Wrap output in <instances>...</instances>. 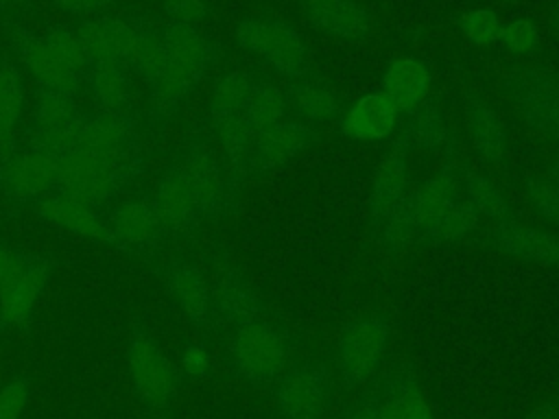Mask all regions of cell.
<instances>
[{"label": "cell", "mask_w": 559, "mask_h": 419, "mask_svg": "<svg viewBox=\"0 0 559 419\" xmlns=\"http://www.w3.org/2000/svg\"><path fill=\"white\" fill-rule=\"evenodd\" d=\"M33 100L35 105L31 120L22 127L28 133H48L55 129H63L83 113L76 96L57 87L35 83Z\"/></svg>", "instance_id": "29"}, {"label": "cell", "mask_w": 559, "mask_h": 419, "mask_svg": "<svg viewBox=\"0 0 559 419\" xmlns=\"http://www.w3.org/2000/svg\"><path fill=\"white\" fill-rule=\"evenodd\" d=\"M345 419H380V397H378V388L365 393L360 397V402L349 410V415Z\"/></svg>", "instance_id": "44"}, {"label": "cell", "mask_w": 559, "mask_h": 419, "mask_svg": "<svg viewBox=\"0 0 559 419\" xmlns=\"http://www.w3.org/2000/svg\"><path fill=\"white\" fill-rule=\"evenodd\" d=\"M234 37L240 48L264 59L288 81L310 74V55L299 31L280 17L247 15L238 22Z\"/></svg>", "instance_id": "6"}, {"label": "cell", "mask_w": 559, "mask_h": 419, "mask_svg": "<svg viewBox=\"0 0 559 419\" xmlns=\"http://www.w3.org/2000/svg\"><path fill=\"white\" fill-rule=\"evenodd\" d=\"M164 37L166 52L162 65L146 83V124L151 131L162 129L179 111L181 103L199 87L221 57V48L199 26L166 20Z\"/></svg>", "instance_id": "1"}, {"label": "cell", "mask_w": 559, "mask_h": 419, "mask_svg": "<svg viewBox=\"0 0 559 419\" xmlns=\"http://www.w3.org/2000/svg\"><path fill=\"white\" fill-rule=\"evenodd\" d=\"M467 133L474 151L489 164H498L507 148V129L500 113L480 98L467 100Z\"/></svg>", "instance_id": "28"}, {"label": "cell", "mask_w": 559, "mask_h": 419, "mask_svg": "<svg viewBox=\"0 0 559 419\" xmlns=\"http://www.w3.org/2000/svg\"><path fill=\"white\" fill-rule=\"evenodd\" d=\"M288 358L286 332L264 319L234 327L225 351L229 371L255 388L273 386L288 367Z\"/></svg>", "instance_id": "4"}, {"label": "cell", "mask_w": 559, "mask_h": 419, "mask_svg": "<svg viewBox=\"0 0 559 419\" xmlns=\"http://www.w3.org/2000/svg\"><path fill=\"white\" fill-rule=\"evenodd\" d=\"M28 397H31V378L17 375L9 380L0 388V417L20 419L28 406Z\"/></svg>", "instance_id": "36"}, {"label": "cell", "mask_w": 559, "mask_h": 419, "mask_svg": "<svg viewBox=\"0 0 559 419\" xmlns=\"http://www.w3.org/2000/svg\"><path fill=\"white\" fill-rule=\"evenodd\" d=\"M284 98L286 109H290L301 122L310 127L321 122H341V118L345 116V107L334 96V92L310 74L290 81Z\"/></svg>", "instance_id": "24"}, {"label": "cell", "mask_w": 559, "mask_h": 419, "mask_svg": "<svg viewBox=\"0 0 559 419\" xmlns=\"http://www.w3.org/2000/svg\"><path fill=\"white\" fill-rule=\"evenodd\" d=\"M301 11L310 26L341 39L369 33V13L358 0H301Z\"/></svg>", "instance_id": "21"}, {"label": "cell", "mask_w": 559, "mask_h": 419, "mask_svg": "<svg viewBox=\"0 0 559 419\" xmlns=\"http://www.w3.org/2000/svg\"><path fill=\"white\" fill-rule=\"evenodd\" d=\"M210 354L203 343H188L181 351L179 360V375L188 382H199L210 375Z\"/></svg>", "instance_id": "38"}, {"label": "cell", "mask_w": 559, "mask_h": 419, "mask_svg": "<svg viewBox=\"0 0 559 419\" xmlns=\"http://www.w3.org/2000/svg\"><path fill=\"white\" fill-rule=\"evenodd\" d=\"M52 4L66 13L92 17V15L107 13V9L114 4V0H52Z\"/></svg>", "instance_id": "42"}, {"label": "cell", "mask_w": 559, "mask_h": 419, "mask_svg": "<svg viewBox=\"0 0 559 419\" xmlns=\"http://www.w3.org/2000/svg\"><path fill=\"white\" fill-rule=\"evenodd\" d=\"M277 410L284 419H323L332 402V375L321 362H288L273 384Z\"/></svg>", "instance_id": "12"}, {"label": "cell", "mask_w": 559, "mask_h": 419, "mask_svg": "<svg viewBox=\"0 0 559 419\" xmlns=\"http://www.w3.org/2000/svg\"><path fill=\"white\" fill-rule=\"evenodd\" d=\"M397 120V109L380 92L358 98L338 122L343 137L354 142H373L384 140L393 133Z\"/></svg>", "instance_id": "23"}, {"label": "cell", "mask_w": 559, "mask_h": 419, "mask_svg": "<svg viewBox=\"0 0 559 419\" xmlns=\"http://www.w3.org/2000/svg\"><path fill=\"white\" fill-rule=\"evenodd\" d=\"M413 116V131H415V146L424 151H437L448 142V127L432 100H424L417 107L408 109Z\"/></svg>", "instance_id": "35"}, {"label": "cell", "mask_w": 559, "mask_h": 419, "mask_svg": "<svg viewBox=\"0 0 559 419\" xmlns=\"http://www.w3.org/2000/svg\"><path fill=\"white\" fill-rule=\"evenodd\" d=\"M555 24L559 26V9H557V13H555Z\"/></svg>", "instance_id": "49"}, {"label": "cell", "mask_w": 559, "mask_h": 419, "mask_svg": "<svg viewBox=\"0 0 559 419\" xmlns=\"http://www.w3.org/2000/svg\"><path fill=\"white\" fill-rule=\"evenodd\" d=\"M546 179L559 190V159H555L550 166H548V172H546Z\"/></svg>", "instance_id": "46"}, {"label": "cell", "mask_w": 559, "mask_h": 419, "mask_svg": "<svg viewBox=\"0 0 559 419\" xmlns=\"http://www.w3.org/2000/svg\"><path fill=\"white\" fill-rule=\"evenodd\" d=\"M31 210L52 227H59L98 242H107L105 210L81 203L74 196H68L59 190H50L44 196H39L35 203H31Z\"/></svg>", "instance_id": "18"}, {"label": "cell", "mask_w": 559, "mask_h": 419, "mask_svg": "<svg viewBox=\"0 0 559 419\" xmlns=\"http://www.w3.org/2000/svg\"><path fill=\"white\" fill-rule=\"evenodd\" d=\"M317 140L319 135L310 124L301 120H280L264 129L253 142V175H266L282 168Z\"/></svg>", "instance_id": "17"}, {"label": "cell", "mask_w": 559, "mask_h": 419, "mask_svg": "<svg viewBox=\"0 0 559 419\" xmlns=\"http://www.w3.org/2000/svg\"><path fill=\"white\" fill-rule=\"evenodd\" d=\"M107 242L124 255H144L166 240L153 192H131L105 210Z\"/></svg>", "instance_id": "11"}, {"label": "cell", "mask_w": 559, "mask_h": 419, "mask_svg": "<svg viewBox=\"0 0 559 419\" xmlns=\"http://www.w3.org/2000/svg\"><path fill=\"white\" fill-rule=\"evenodd\" d=\"M144 172V155H96L87 151H66L57 155L55 190L98 210H107L133 192Z\"/></svg>", "instance_id": "3"}, {"label": "cell", "mask_w": 559, "mask_h": 419, "mask_svg": "<svg viewBox=\"0 0 559 419\" xmlns=\"http://www.w3.org/2000/svg\"><path fill=\"white\" fill-rule=\"evenodd\" d=\"M419 234L432 244H448L467 238L478 227V212L441 175L417 188Z\"/></svg>", "instance_id": "9"}, {"label": "cell", "mask_w": 559, "mask_h": 419, "mask_svg": "<svg viewBox=\"0 0 559 419\" xmlns=\"http://www.w3.org/2000/svg\"><path fill=\"white\" fill-rule=\"evenodd\" d=\"M26 0H0V13H7V11H13L17 7H22Z\"/></svg>", "instance_id": "48"}, {"label": "cell", "mask_w": 559, "mask_h": 419, "mask_svg": "<svg viewBox=\"0 0 559 419\" xmlns=\"http://www.w3.org/2000/svg\"><path fill=\"white\" fill-rule=\"evenodd\" d=\"M164 282L170 299L199 330L207 332L214 325V299L201 268L186 255H170L164 266Z\"/></svg>", "instance_id": "15"}, {"label": "cell", "mask_w": 559, "mask_h": 419, "mask_svg": "<svg viewBox=\"0 0 559 419\" xmlns=\"http://www.w3.org/2000/svg\"><path fill=\"white\" fill-rule=\"evenodd\" d=\"M465 199L472 203V207L478 212V216H485L489 220H507L511 214L509 201L504 194L493 185L491 179L476 170H467L463 177Z\"/></svg>", "instance_id": "33"}, {"label": "cell", "mask_w": 559, "mask_h": 419, "mask_svg": "<svg viewBox=\"0 0 559 419\" xmlns=\"http://www.w3.org/2000/svg\"><path fill=\"white\" fill-rule=\"evenodd\" d=\"M406 155L408 153L391 146L373 172L367 196V216L373 227H380L386 220L393 205L406 190Z\"/></svg>", "instance_id": "26"}, {"label": "cell", "mask_w": 559, "mask_h": 419, "mask_svg": "<svg viewBox=\"0 0 559 419\" xmlns=\"http://www.w3.org/2000/svg\"><path fill=\"white\" fill-rule=\"evenodd\" d=\"M380 419H432L413 378L404 371L389 373L378 386Z\"/></svg>", "instance_id": "30"}, {"label": "cell", "mask_w": 559, "mask_h": 419, "mask_svg": "<svg viewBox=\"0 0 559 419\" xmlns=\"http://www.w3.org/2000/svg\"><path fill=\"white\" fill-rule=\"evenodd\" d=\"M55 262L26 251L15 273L0 286V332H26L35 316V306L50 284Z\"/></svg>", "instance_id": "13"}, {"label": "cell", "mask_w": 559, "mask_h": 419, "mask_svg": "<svg viewBox=\"0 0 559 419\" xmlns=\"http://www.w3.org/2000/svg\"><path fill=\"white\" fill-rule=\"evenodd\" d=\"M528 190H531V201L537 214L544 220L559 225V190L546 177L531 181Z\"/></svg>", "instance_id": "39"}, {"label": "cell", "mask_w": 559, "mask_h": 419, "mask_svg": "<svg viewBox=\"0 0 559 419\" xmlns=\"http://www.w3.org/2000/svg\"><path fill=\"white\" fill-rule=\"evenodd\" d=\"M22 74L9 55H0V122L17 133L22 122Z\"/></svg>", "instance_id": "34"}, {"label": "cell", "mask_w": 559, "mask_h": 419, "mask_svg": "<svg viewBox=\"0 0 559 419\" xmlns=\"http://www.w3.org/2000/svg\"><path fill=\"white\" fill-rule=\"evenodd\" d=\"M389 336L391 321L382 312H367L343 327L336 345V373L343 388H358L373 378Z\"/></svg>", "instance_id": "7"}, {"label": "cell", "mask_w": 559, "mask_h": 419, "mask_svg": "<svg viewBox=\"0 0 559 419\" xmlns=\"http://www.w3.org/2000/svg\"><path fill=\"white\" fill-rule=\"evenodd\" d=\"M461 26H463L465 37L474 44H489V41H496L500 35V22H498L496 13L487 11V9L467 13L463 17Z\"/></svg>", "instance_id": "37"}, {"label": "cell", "mask_w": 559, "mask_h": 419, "mask_svg": "<svg viewBox=\"0 0 559 419\" xmlns=\"http://www.w3.org/2000/svg\"><path fill=\"white\" fill-rule=\"evenodd\" d=\"M138 28V15L100 13L83 17L76 35L83 44L87 63H122L131 50Z\"/></svg>", "instance_id": "16"}, {"label": "cell", "mask_w": 559, "mask_h": 419, "mask_svg": "<svg viewBox=\"0 0 559 419\" xmlns=\"http://www.w3.org/2000/svg\"><path fill=\"white\" fill-rule=\"evenodd\" d=\"M524 120L559 142V79L526 72L511 87Z\"/></svg>", "instance_id": "19"}, {"label": "cell", "mask_w": 559, "mask_h": 419, "mask_svg": "<svg viewBox=\"0 0 559 419\" xmlns=\"http://www.w3.org/2000/svg\"><path fill=\"white\" fill-rule=\"evenodd\" d=\"M162 2H164L166 20L170 22L199 26L207 15L205 0H162Z\"/></svg>", "instance_id": "41"}, {"label": "cell", "mask_w": 559, "mask_h": 419, "mask_svg": "<svg viewBox=\"0 0 559 419\" xmlns=\"http://www.w3.org/2000/svg\"><path fill=\"white\" fill-rule=\"evenodd\" d=\"M124 360L140 404L155 419H168L181 375L142 321L131 330Z\"/></svg>", "instance_id": "5"}, {"label": "cell", "mask_w": 559, "mask_h": 419, "mask_svg": "<svg viewBox=\"0 0 559 419\" xmlns=\"http://www.w3.org/2000/svg\"><path fill=\"white\" fill-rule=\"evenodd\" d=\"M153 199L166 240L188 238L207 220L201 190L181 153L162 170Z\"/></svg>", "instance_id": "8"}, {"label": "cell", "mask_w": 559, "mask_h": 419, "mask_svg": "<svg viewBox=\"0 0 559 419\" xmlns=\"http://www.w3.org/2000/svg\"><path fill=\"white\" fill-rule=\"evenodd\" d=\"M13 135H15V131H11L9 127H4V124L0 122V153L9 146V142L13 140Z\"/></svg>", "instance_id": "47"}, {"label": "cell", "mask_w": 559, "mask_h": 419, "mask_svg": "<svg viewBox=\"0 0 559 419\" xmlns=\"http://www.w3.org/2000/svg\"><path fill=\"white\" fill-rule=\"evenodd\" d=\"M528 419H559V410L555 406H542Z\"/></svg>", "instance_id": "45"}, {"label": "cell", "mask_w": 559, "mask_h": 419, "mask_svg": "<svg viewBox=\"0 0 559 419\" xmlns=\"http://www.w3.org/2000/svg\"><path fill=\"white\" fill-rule=\"evenodd\" d=\"M430 81V72L424 63L402 57L384 70L380 79V94L389 98L397 111H406L428 98Z\"/></svg>", "instance_id": "27"}, {"label": "cell", "mask_w": 559, "mask_h": 419, "mask_svg": "<svg viewBox=\"0 0 559 419\" xmlns=\"http://www.w3.org/2000/svg\"><path fill=\"white\" fill-rule=\"evenodd\" d=\"M214 319L231 327L260 321L264 314V303L251 282L236 268H227L216 286Z\"/></svg>", "instance_id": "22"}, {"label": "cell", "mask_w": 559, "mask_h": 419, "mask_svg": "<svg viewBox=\"0 0 559 419\" xmlns=\"http://www.w3.org/2000/svg\"><path fill=\"white\" fill-rule=\"evenodd\" d=\"M131 72L122 63H90L85 87L96 111L127 113L133 109Z\"/></svg>", "instance_id": "25"}, {"label": "cell", "mask_w": 559, "mask_h": 419, "mask_svg": "<svg viewBox=\"0 0 559 419\" xmlns=\"http://www.w3.org/2000/svg\"><path fill=\"white\" fill-rule=\"evenodd\" d=\"M2 31L11 48L17 52V59L31 70L35 83L57 87L74 96L85 87L90 63L76 28L55 24L35 33L15 20H4Z\"/></svg>", "instance_id": "2"}, {"label": "cell", "mask_w": 559, "mask_h": 419, "mask_svg": "<svg viewBox=\"0 0 559 419\" xmlns=\"http://www.w3.org/2000/svg\"><path fill=\"white\" fill-rule=\"evenodd\" d=\"M72 148L96 155L127 157L142 153L140 118L135 111L107 113V111H83L76 122V135ZM70 148V151H72Z\"/></svg>", "instance_id": "14"}, {"label": "cell", "mask_w": 559, "mask_h": 419, "mask_svg": "<svg viewBox=\"0 0 559 419\" xmlns=\"http://www.w3.org/2000/svg\"><path fill=\"white\" fill-rule=\"evenodd\" d=\"M380 244L386 253H402L419 231V196L417 188H406L393 205L386 220L378 227Z\"/></svg>", "instance_id": "31"}, {"label": "cell", "mask_w": 559, "mask_h": 419, "mask_svg": "<svg viewBox=\"0 0 559 419\" xmlns=\"http://www.w3.org/2000/svg\"><path fill=\"white\" fill-rule=\"evenodd\" d=\"M286 98L284 92L273 85L271 81L253 79L249 100H247V129L253 135V140L269 127L277 124L286 116Z\"/></svg>", "instance_id": "32"}, {"label": "cell", "mask_w": 559, "mask_h": 419, "mask_svg": "<svg viewBox=\"0 0 559 419\" xmlns=\"http://www.w3.org/2000/svg\"><path fill=\"white\" fill-rule=\"evenodd\" d=\"M26 251L17 247H9L0 242V286L15 273V268L22 264Z\"/></svg>", "instance_id": "43"}, {"label": "cell", "mask_w": 559, "mask_h": 419, "mask_svg": "<svg viewBox=\"0 0 559 419\" xmlns=\"http://www.w3.org/2000/svg\"><path fill=\"white\" fill-rule=\"evenodd\" d=\"M498 41L502 48L511 52H526L537 44V31L528 22H511L504 28H500Z\"/></svg>", "instance_id": "40"}, {"label": "cell", "mask_w": 559, "mask_h": 419, "mask_svg": "<svg viewBox=\"0 0 559 419\" xmlns=\"http://www.w3.org/2000/svg\"><path fill=\"white\" fill-rule=\"evenodd\" d=\"M57 185V155L17 142L0 153V194L11 210L31 207Z\"/></svg>", "instance_id": "10"}, {"label": "cell", "mask_w": 559, "mask_h": 419, "mask_svg": "<svg viewBox=\"0 0 559 419\" xmlns=\"http://www.w3.org/2000/svg\"><path fill=\"white\" fill-rule=\"evenodd\" d=\"M0 419H2V417H0Z\"/></svg>", "instance_id": "50"}, {"label": "cell", "mask_w": 559, "mask_h": 419, "mask_svg": "<svg viewBox=\"0 0 559 419\" xmlns=\"http://www.w3.org/2000/svg\"><path fill=\"white\" fill-rule=\"evenodd\" d=\"M493 244L511 258L559 268V236L524 227L511 218L500 220L491 234Z\"/></svg>", "instance_id": "20"}]
</instances>
